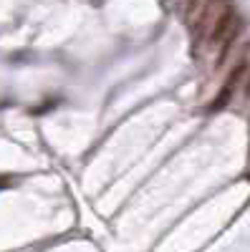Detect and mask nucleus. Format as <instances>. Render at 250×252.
I'll list each match as a JSON object with an SVG mask.
<instances>
[{"instance_id": "obj_1", "label": "nucleus", "mask_w": 250, "mask_h": 252, "mask_svg": "<svg viewBox=\"0 0 250 252\" xmlns=\"http://www.w3.org/2000/svg\"><path fill=\"white\" fill-rule=\"evenodd\" d=\"M248 61H240L238 63V66L230 71V76H227V81L222 83V89L217 91V96L210 101V106H207V111H210V114H217V111H222L225 106H227V103H230V98H233V91H235V86H238V83H240V78L248 73Z\"/></svg>"}, {"instance_id": "obj_2", "label": "nucleus", "mask_w": 250, "mask_h": 252, "mask_svg": "<svg viewBox=\"0 0 250 252\" xmlns=\"http://www.w3.org/2000/svg\"><path fill=\"white\" fill-rule=\"evenodd\" d=\"M238 23V10L230 5V3H225V8L217 13V18L213 20V26H210V31H207V43L210 46H220V40L230 33V28Z\"/></svg>"}, {"instance_id": "obj_3", "label": "nucleus", "mask_w": 250, "mask_h": 252, "mask_svg": "<svg viewBox=\"0 0 250 252\" xmlns=\"http://www.w3.org/2000/svg\"><path fill=\"white\" fill-rule=\"evenodd\" d=\"M225 3H227V0H207V3H205V8L197 13L195 23H192V35H195V40L207 38V31H210V26H213V20L217 18V13L225 8Z\"/></svg>"}, {"instance_id": "obj_4", "label": "nucleus", "mask_w": 250, "mask_h": 252, "mask_svg": "<svg viewBox=\"0 0 250 252\" xmlns=\"http://www.w3.org/2000/svg\"><path fill=\"white\" fill-rule=\"evenodd\" d=\"M240 33H243V20L238 18V23H235V26L230 28V33H227V35H225V38L220 40V46H217V48H220V51H217V61H215V66H217V68H220L222 63L227 61V56H230L233 46L238 43V38H240Z\"/></svg>"}, {"instance_id": "obj_5", "label": "nucleus", "mask_w": 250, "mask_h": 252, "mask_svg": "<svg viewBox=\"0 0 250 252\" xmlns=\"http://www.w3.org/2000/svg\"><path fill=\"white\" fill-rule=\"evenodd\" d=\"M182 3H184L187 13H190V10H195V8H197V3H200V0H182Z\"/></svg>"}, {"instance_id": "obj_6", "label": "nucleus", "mask_w": 250, "mask_h": 252, "mask_svg": "<svg viewBox=\"0 0 250 252\" xmlns=\"http://www.w3.org/2000/svg\"><path fill=\"white\" fill-rule=\"evenodd\" d=\"M245 76H248V81H245V96L250 98V68H248V73H245Z\"/></svg>"}]
</instances>
